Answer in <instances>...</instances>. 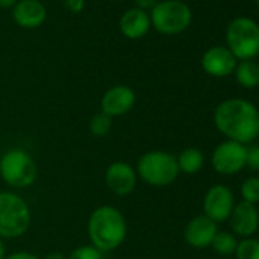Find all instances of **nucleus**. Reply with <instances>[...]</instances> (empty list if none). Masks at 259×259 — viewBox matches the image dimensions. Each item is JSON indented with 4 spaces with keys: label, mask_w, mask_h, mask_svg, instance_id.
<instances>
[{
    "label": "nucleus",
    "mask_w": 259,
    "mask_h": 259,
    "mask_svg": "<svg viewBox=\"0 0 259 259\" xmlns=\"http://www.w3.org/2000/svg\"><path fill=\"white\" fill-rule=\"evenodd\" d=\"M136 104V95L128 85H114L108 89L101 99V111L107 116L117 117L126 114Z\"/></svg>",
    "instance_id": "11"
},
{
    "label": "nucleus",
    "mask_w": 259,
    "mask_h": 259,
    "mask_svg": "<svg viewBox=\"0 0 259 259\" xmlns=\"http://www.w3.org/2000/svg\"><path fill=\"white\" fill-rule=\"evenodd\" d=\"M0 177L13 188H29L38 177V168L29 153L14 148L0 157Z\"/></svg>",
    "instance_id": "4"
},
{
    "label": "nucleus",
    "mask_w": 259,
    "mask_h": 259,
    "mask_svg": "<svg viewBox=\"0 0 259 259\" xmlns=\"http://www.w3.org/2000/svg\"><path fill=\"white\" fill-rule=\"evenodd\" d=\"M235 73L236 81L245 89H253L259 84V64L253 60H244L236 64Z\"/></svg>",
    "instance_id": "17"
},
{
    "label": "nucleus",
    "mask_w": 259,
    "mask_h": 259,
    "mask_svg": "<svg viewBox=\"0 0 259 259\" xmlns=\"http://www.w3.org/2000/svg\"><path fill=\"white\" fill-rule=\"evenodd\" d=\"M31 226L28 203L17 194L0 192V238L23 236Z\"/></svg>",
    "instance_id": "3"
},
{
    "label": "nucleus",
    "mask_w": 259,
    "mask_h": 259,
    "mask_svg": "<svg viewBox=\"0 0 259 259\" xmlns=\"http://www.w3.org/2000/svg\"><path fill=\"white\" fill-rule=\"evenodd\" d=\"M229 220H230L232 230L244 238L251 236L259 226V215L257 210L254 209V204L245 201H241L239 204L233 206Z\"/></svg>",
    "instance_id": "15"
},
{
    "label": "nucleus",
    "mask_w": 259,
    "mask_h": 259,
    "mask_svg": "<svg viewBox=\"0 0 259 259\" xmlns=\"http://www.w3.org/2000/svg\"><path fill=\"white\" fill-rule=\"evenodd\" d=\"M159 2H160V0H135L136 7L139 10H142V11H148V10L151 11Z\"/></svg>",
    "instance_id": "26"
},
{
    "label": "nucleus",
    "mask_w": 259,
    "mask_h": 259,
    "mask_svg": "<svg viewBox=\"0 0 259 259\" xmlns=\"http://www.w3.org/2000/svg\"><path fill=\"white\" fill-rule=\"evenodd\" d=\"M245 166L253 171H259V145L245 148Z\"/></svg>",
    "instance_id": "24"
},
{
    "label": "nucleus",
    "mask_w": 259,
    "mask_h": 259,
    "mask_svg": "<svg viewBox=\"0 0 259 259\" xmlns=\"http://www.w3.org/2000/svg\"><path fill=\"white\" fill-rule=\"evenodd\" d=\"M151 26L165 35L183 32L192 20L191 8L182 0H162L150 13Z\"/></svg>",
    "instance_id": "6"
},
{
    "label": "nucleus",
    "mask_w": 259,
    "mask_h": 259,
    "mask_svg": "<svg viewBox=\"0 0 259 259\" xmlns=\"http://www.w3.org/2000/svg\"><path fill=\"white\" fill-rule=\"evenodd\" d=\"M5 259H40V257L29 251H16L10 256H5Z\"/></svg>",
    "instance_id": "27"
},
{
    "label": "nucleus",
    "mask_w": 259,
    "mask_h": 259,
    "mask_svg": "<svg viewBox=\"0 0 259 259\" xmlns=\"http://www.w3.org/2000/svg\"><path fill=\"white\" fill-rule=\"evenodd\" d=\"M241 194L245 203L254 204L259 201V179L250 177L241 186Z\"/></svg>",
    "instance_id": "22"
},
{
    "label": "nucleus",
    "mask_w": 259,
    "mask_h": 259,
    "mask_svg": "<svg viewBox=\"0 0 259 259\" xmlns=\"http://www.w3.org/2000/svg\"><path fill=\"white\" fill-rule=\"evenodd\" d=\"M215 125L223 135L238 144H248L259 135V111L244 99L221 102L213 114Z\"/></svg>",
    "instance_id": "1"
},
{
    "label": "nucleus",
    "mask_w": 259,
    "mask_h": 259,
    "mask_svg": "<svg viewBox=\"0 0 259 259\" xmlns=\"http://www.w3.org/2000/svg\"><path fill=\"white\" fill-rule=\"evenodd\" d=\"M235 253L236 259H259V241L245 238L238 244Z\"/></svg>",
    "instance_id": "21"
},
{
    "label": "nucleus",
    "mask_w": 259,
    "mask_h": 259,
    "mask_svg": "<svg viewBox=\"0 0 259 259\" xmlns=\"http://www.w3.org/2000/svg\"><path fill=\"white\" fill-rule=\"evenodd\" d=\"M201 64H203V69L206 73L221 78V76H227L232 72H235L236 58L227 48L215 46L204 52Z\"/></svg>",
    "instance_id": "13"
},
{
    "label": "nucleus",
    "mask_w": 259,
    "mask_h": 259,
    "mask_svg": "<svg viewBox=\"0 0 259 259\" xmlns=\"http://www.w3.org/2000/svg\"><path fill=\"white\" fill-rule=\"evenodd\" d=\"M101 251L93 245H79L75 248L67 259H101Z\"/></svg>",
    "instance_id": "23"
},
{
    "label": "nucleus",
    "mask_w": 259,
    "mask_h": 259,
    "mask_svg": "<svg viewBox=\"0 0 259 259\" xmlns=\"http://www.w3.org/2000/svg\"><path fill=\"white\" fill-rule=\"evenodd\" d=\"M111 117L107 116L105 113L99 111L96 113L92 119H90V123H89V128H90V133L96 138H104L110 133L111 130Z\"/></svg>",
    "instance_id": "20"
},
{
    "label": "nucleus",
    "mask_w": 259,
    "mask_h": 259,
    "mask_svg": "<svg viewBox=\"0 0 259 259\" xmlns=\"http://www.w3.org/2000/svg\"><path fill=\"white\" fill-rule=\"evenodd\" d=\"M203 209L204 215L210 218L213 223L226 221L233 209V195L230 189L223 185L212 186L204 197Z\"/></svg>",
    "instance_id": "10"
},
{
    "label": "nucleus",
    "mask_w": 259,
    "mask_h": 259,
    "mask_svg": "<svg viewBox=\"0 0 259 259\" xmlns=\"http://www.w3.org/2000/svg\"><path fill=\"white\" fill-rule=\"evenodd\" d=\"M151 20L147 11L139 8H132L122 14L119 19V31L123 37L130 40H139L150 32Z\"/></svg>",
    "instance_id": "16"
},
{
    "label": "nucleus",
    "mask_w": 259,
    "mask_h": 259,
    "mask_svg": "<svg viewBox=\"0 0 259 259\" xmlns=\"http://www.w3.org/2000/svg\"><path fill=\"white\" fill-rule=\"evenodd\" d=\"M64 4L70 13H81L84 8L85 0H64Z\"/></svg>",
    "instance_id": "25"
},
{
    "label": "nucleus",
    "mask_w": 259,
    "mask_h": 259,
    "mask_svg": "<svg viewBox=\"0 0 259 259\" xmlns=\"http://www.w3.org/2000/svg\"><path fill=\"white\" fill-rule=\"evenodd\" d=\"M45 259H67V257H64L61 253H57V251H55V253H49Z\"/></svg>",
    "instance_id": "29"
},
{
    "label": "nucleus",
    "mask_w": 259,
    "mask_h": 259,
    "mask_svg": "<svg viewBox=\"0 0 259 259\" xmlns=\"http://www.w3.org/2000/svg\"><path fill=\"white\" fill-rule=\"evenodd\" d=\"M48 17L46 7L40 0H19L13 7V20L25 29L40 28Z\"/></svg>",
    "instance_id": "12"
},
{
    "label": "nucleus",
    "mask_w": 259,
    "mask_h": 259,
    "mask_svg": "<svg viewBox=\"0 0 259 259\" xmlns=\"http://www.w3.org/2000/svg\"><path fill=\"white\" fill-rule=\"evenodd\" d=\"M19 0H0V8H13Z\"/></svg>",
    "instance_id": "28"
},
{
    "label": "nucleus",
    "mask_w": 259,
    "mask_h": 259,
    "mask_svg": "<svg viewBox=\"0 0 259 259\" xmlns=\"http://www.w3.org/2000/svg\"><path fill=\"white\" fill-rule=\"evenodd\" d=\"M138 176L154 188L171 185L179 176L177 157L166 151L145 153L138 162Z\"/></svg>",
    "instance_id": "5"
},
{
    "label": "nucleus",
    "mask_w": 259,
    "mask_h": 259,
    "mask_svg": "<svg viewBox=\"0 0 259 259\" xmlns=\"http://www.w3.org/2000/svg\"><path fill=\"white\" fill-rule=\"evenodd\" d=\"M203 163H204V157H203L201 151L197 150V148H186L177 157L179 171H182L185 174H195V172H198L203 168Z\"/></svg>",
    "instance_id": "18"
},
{
    "label": "nucleus",
    "mask_w": 259,
    "mask_h": 259,
    "mask_svg": "<svg viewBox=\"0 0 259 259\" xmlns=\"http://www.w3.org/2000/svg\"><path fill=\"white\" fill-rule=\"evenodd\" d=\"M0 259H5V244L2 238H0Z\"/></svg>",
    "instance_id": "30"
},
{
    "label": "nucleus",
    "mask_w": 259,
    "mask_h": 259,
    "mask_svg": "<svg viewBox=\"0 0 259 259\" xmlns=\"http://www.w3.org/2000/svg\"><path fill=\"white\" fill-rule=\"evenodd\" d=\"M212 166L224 176L239 172L245 166V147L233 141L220 144L212 154Z\"/></svg>",
    "instance_id": "8"
},
{
    "label": "nucleus",
    "mask_w": 259,
    "mask_h": 259,
    "mask_svg": "<svg viewBox=\"0 0 259 259\" xmlns=\"http://www.w3.org/2000/svg\"><path fill=\"white\" fill-rule=\"evenodd\" d=\"M217 223H213L206 215L192 218L185 227V239L194 248H204L212 244L217 235Z\"/></svg>",
    "instance_id": "14"
},
{
    "label": "nucleus",
    "mask_w": 259,
    "mask_h": 259,
    "mask_svg": "<svg viewBox=\"0 0 259 259\" xmlns=\"http://www.w3.org/2000/svg\"><path fill=\"white\" fill-rule=\"evenodd\" d=\"M105 185L113 194L126 197L136 189L138 174L135 168L126 162H113L105 171Z\"/></svg>",
    "instance_id": "9"
},
{
    "label": "nucleus",
    "mask_w": 259,
    "mask_h": 259,
    "mask_svg": "<svg viewBox=\"0 0 259 259\" xmlns=\"http://www.w3.org/2000/svg\"><path fill=\"white\" fill-rule=\"evenodd\" d=\"M213 250L220 254H232L235 253L236 247H238V241L236 238L232 235V233H227V232H217V235L213 236L212 239V244Z\"/></svg>",
    "instance_id": "19"
},
{
    "label": "nucleus",
    "mask_w": 259,
    "mask_h": 259,
    "mask_svg": "<svg viewBox=\"0 0 259 259\" xmlns=\"http://www.w3.org/2000/svg\"><path fill=\"white\" fill-rule=\"evenodd\" d=\"M226 38L229 51L235 58L244 61L251 60L259 54V26L247 17L232 20Z\"/></svg>",
    "instance_id": "7"
},
{
    "label": "nucleus",
    "mask_w": 259,
    "mask_h": 259,
    "mask_svg": "<svg viewBox=\"0 0 259 259\" xmlns=\"http://www.w3.org/2000/svg\"><path fill=\"white\" fill-rule=\"evenodd\" d=\"M87 232L93 247L99 251H110L125 241L126 221L119 209L108 204L99 206L89 218Z\"/></svg>",
    "instance_id": "2"
}]
</instances>
